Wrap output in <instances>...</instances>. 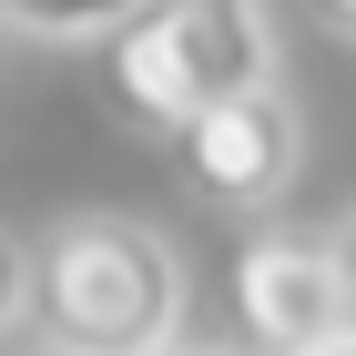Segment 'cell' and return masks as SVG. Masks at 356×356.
<instances>
[{
	"mask_svg": "<svg viewBox=\"0 0 356 356\" xmlns=\"http://www.w3.org/2000/svg\"><path fill=\"white\" fill-rule=\"evenodd\" d=\"M41 275H31V326L51 336V356H163L184 346V254L143 214H61L51 234H31Z\"/></svg>",
	"mask_w": 356,
	"mask_h": 356,
	"instance_id": "6da1fadb",
	"label": "cell"
},
{
	"mask_svg": "<svg viewBox=\"0 0 356 356\" xmlns=\"http://www.w3.org/2000/svg\"><path fill=\"white\" fill-rule=\"evenodd\" d=\"M92 72H102L112 122L173 143L193 112L275 82V31H265V0H143Z\"/></svg>",
	"mask_w": 356,
	"mask_h": 356,
	"instance_id": "7a4b0ae2",
	"label": "cell"
},
{
	"mask_svg": "<svg viewBox=\"0 0 356 356\" xmlns=\"http://www.w3.org/2000/svg\"><path fill=\"white\" fill-rule=\"evenodd\" d=\"M234 326H245V356H316L336 336H356V296H346V275H336L326 234L265 224L234 254Z\"/></svg>",
	"mask_w": 356,
	"mask_h": 356,
	"instance_id": "3957f363",
	"label": "cell"
},
{
	"mask_svg": "<svg viewBox=\"0 0 356 356\" xmlns=\"http://www.w3.org/2000/svg\"><path fill=\"white\" fill-rule=\"evenodd\" d=\"M296 102L285 92H234V102L193 112L184 133H173V173H184L214 214H265V204H285V184H296Z\"/></svg>",
	"mask_w": 356,
	"mask_h": 356,
	"instance_id": "277c9868",
	"label": "cell"
},
{
	"mask_svg": "<svg viewBox=\"0 0 356 356\" xmlns=\"http://www.w3.org/2000/svg\"><path fill=\"white\" fill-rule=\"evenodd\" d=\"M143 0H0L10 31H41V41H112Z\"/></svg>",
	"mask_w": 356,
	"mask_h": 356,
	"instance_id": "5b68a950",
	"label": "cell"
},
{
	"mask_svg": "<svg viewBox=\"0 0 356 356\" xmlns=\"http://www.w3.org/2000/svg\"><path fill=\"white\" fill-rule=\"evenodd\" d=\"M31 275H41V254H31L21 224H0V336L31 326Z\"/></svg>",
	"mask_w": 356,
	"mask_h": 356,
	"instance_id": "8992f818",
	"label": "cell"
},
{
	"mask_svg": "<svg viewBox=\"0 0 356 356\" xmlns=\"http://www.w3.org/2000/svg\"><path fill=\"white\" fill-rule=\"evenodd\" d=\"M326 254H336V275H346V296H356V204L326 224Z\"/></svg>",
	"mask_w": 356,
	"mask_h": 356,
	"instance_id": "52a82bcc",
	"label": "cell"
},
{
	"mask_svg": "<svg viewBox=\"0 0 356 356\" xmlns=\"http://www.w3.org/2000/svg\"><path fill=\"white\" fill-rule=\"evenodd\" d=\"M316 21H326L336 41H356V0H316Z\"/></svg>",
	"mask_w": 356,
	"mask_h": 356,
	"instance_id": "ba28073f",
	"label": "cell"
},
{
	"mask_svg": "<svg viewBox=\"0 0 356 356\" xmlns=\"http://www.w3.org/2000/svg\"><path fill=\"white\" fill-rule=\"evenodd\" d=\"M163 356H245V346H214V336H184V346H163Z\"/></svg>",
	"mask_w": 356,
	"mask_h": 356,
	"instance_id": "9c48e42d",
	"label": "cell"
},
{
	"mask_svg": "<svg viewBox=\"0 0 356 356\" xmlns=\"http://www.w3.org/2000/svg\"><path fill=\"white\" fill-rule=\"evenodd\" d=\"M316 356H356V336H336V346H316Z\"/></svg>",
	"mask_w": 356,
	"mask_h": 356,
	"instance_id": "30bf717a",
	"label": "cell"
},
{
	"mask_svg": "<svg viewBox=\"0 0 356 356\" xmlns=\"http://www.w3.org/2000/svg\"><path fill=\"white\" fill-rule=\"evenodd\" d=\"M41 356H51V346H41Z\"/></svg>",
	"mask_w": 356,
	"mask_h": 356,
	"instance_id": "8fae6325",
	"label": "cell"
}]
</instances>
